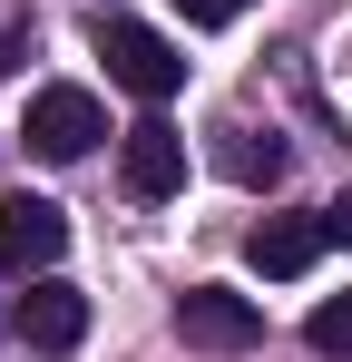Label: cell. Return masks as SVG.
Listing matches in <instances>:
<instances>
[{"mask_svg":"<svg viewBox=\"0 0 352 362\" xmlns=\"http://www.w3.org/2000/svg\"><path fill=\"white\" fill-rule=\"evenodd\" d=\"M88 40H98V59H108V78L127 88V98L167 108L176 88H186V49H176V40H157L147 20H117V10H108V20H98Z\"/></svg>","mask_w":352,"mask_h":362,"instance_id":"6da1fadb","label":"cell"},{"mask_svg":"<svg viewBox=\"0 0 352 362\" xmlns=\"http://www.w3.org/2000/svg\"><path fill=\"white\" fill-rule=\"evenodd\" d=\"M117 186H127L137 206H167L176 186H186V137H176L167 118H137L117 137Z\"/></svg>","mask_w":352,"mask_h":362,"instance_id":"277c9868","label":"cell"},{"mask_svg":"<svg viewBox=\"0 0 352 362\" xmlns=\"http://www.w3.org/2000/svg\"><path fill=\"white\" fill-rule=\"evenodd\" d=\"M303 343L323 362H343L352 353V294H333V303H313V323H303Z\"/></svg>","mask_w":352,"mask_h":362,"instance_id":"9c48e42d","label":"cell"},{"mask_svg":"<svg viewBox=\"0 0 352 362\" xmlns=\"http://www.w3.org/2000/svg\"><path fill=\"white\" fill-rule=\"evenodd\" d=\"M69 255V216L49 196H0V274H49Z\"/></svg>","mask_w":352,"mask_h":362,"instance_id":"5b68a950","label":"cell"},{"mask_svg":"<svg viewBox=\"0 0 352 362\" xmlns=\"http://www.w3.org/2000/svg\"><path fill=\"white\" fill-rule=\"evenodd\" d=\"M313 255H323V226H313V216H264V226L245 235V264H254V274H274V284H293Z\"/></svg>","mask_w":352,"mask_h":362,"instance_id":"52a82bcc","label":"cell"},{"mask_svg":"<svg viewBox=\"0 0 352 362\" xmlns=\"http://www.w3.org/2000/svg\"><path fill=\"white\" fill-rule=\"evenodd\" d=\"M313 226H323V245H352V196H333V206H313Z\"/></svg>","mask_w":352,"mask_h":362,"instance_id":"8fae6325","label":"cell"},{"mask_svg":"<svg viewBox=\"0 0 352 362\" xmlns=\"http://www.w3.org/2000/svg\"><path fill=\"white\" fill-rule=\"evenodd\" d=\"M245 10H254V0H186V20H196V30H225V20H245Z\"/></svg>","mask_w":352,"mask_h":362,"instance_id":"30bf717a","label":"cell"},{"mask_svg":"<svg viewBox=\"0 0 352 362\" xmlns=\"http://www.w3.org/2000/svg\"><path fill=\"white\" fill-rule=\"evenodd\" d=\"M10 323H20V343H30V353H69V343L88 333V294H78V284H59V274H30V294H20Z\"/></svg>","mask_w":352,"mask_h":362,"instance_id":"8992f818","label":"cell"},{"mask_svg":"<svg viewBox=\"0 0 352 362\" xmlns=\"http://www.w3.org/2000/svg\"><path fill=\"white\" fill-rule=\"evenodd\" d=\"M176 333L196 353H254L264 343V313H254V294H235V284H186L176 294Z\"/></svg>","mask_w":352,"mask_h":362,"instance_id":"3957f363","label":"cell"},{"mask_svg":"<svg viewBox=\"0 0 352 362\" xmlns=\"http://www.w3.org/2000/svg\"><path fill=\"white\" fill-rule=\"evenodd\" d=\"M216 167H225L235 186H274V177H284V147L254 137V127H216Z\"/></svg>","mask_w":352,"mask_h":362,"instance_id":"ba28073f","label":"cell"},{"mask_svg":"<svg viewBox=\"0 0 352 362\" xmlns=\"http://www.w3.org/2000/svg\"><path fill=\"white\" fill-rule=\"evenodd\" d=\"M20 137H30V157H49V167H69V157H88V147L108 137V108H98L88 88H69V78H49V88H30V118H20Z\"/></svg>","mask_w":352,"mask_h":362,"instance_id":"7a4b0ae2","label":"cell"}]
</instances>
